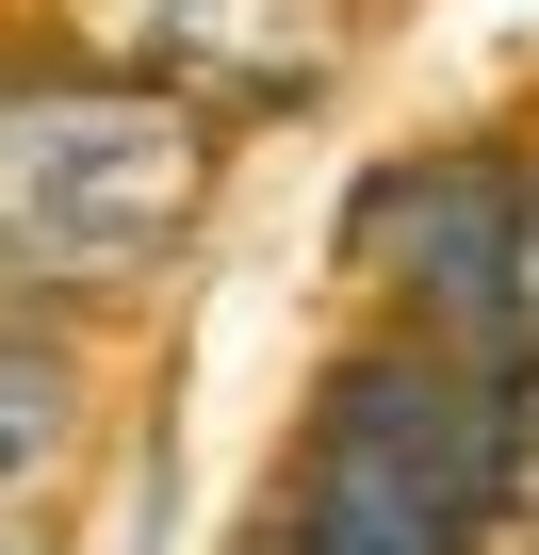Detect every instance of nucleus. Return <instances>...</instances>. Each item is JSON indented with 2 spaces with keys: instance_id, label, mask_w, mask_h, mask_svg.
Listing matches in <instances>:
<instances>
[{
  "instance_id": "6e6552de",
  "label": "nucleus",
  "mask_w": 539,
  "mask_h": 555,
  "mask_svg": "<svg viewBox=\"0 0 539 555\" xmlns=\"http://www.w3.org/2000/svg\"><path fill=\"white\" fill-rule=\"evenodd\" d=\"M0 555H50V539H0Z\"/></svg>"
},
{
  "instance_id": "0eeeda50",
  "label": "nucleus",
  "mask_w": 539,
  "mask_h": 555,
  "mask_svg": "<svg viewBox=\"0 0 539 555\" xmlns=\"http://www.w3.org/2000/svg\"><path fill=\"white\" fill-rule=\"evenodd\" d=\"M523 522H539V376H523Z\"/></svg>"
},
{
  "instance_id": "39448f33",
  "label": "nucleus",
  "mask_w": 539,
  "mask_h": 555,
  "mask_svg": "<svg viewBox=\"0 0 539 555\" xmlns=\"http://www.w3.org/2000/svg\"><path fill=\"white\" fill-rule=\"evenodd\" d=\"M66 425H82V376H66V344L0 311V474H34Z\"/></svg>"
},
{
  "instance_id": "7ed1b4c3",
  "label": "nucleus",
  "mask_w": 539,
  "mask_h": 555,
  "mask_svg": "<svg viewBox=\"0 0 539 555\" xmlns=\"http://www.w3.org/2000/svg\"><path fill=\"white\" fill-rule=\"evenodd\" d=\"M344 261L360 295H393L409 344H523V147H409L344 196Z\"/></svg>"
},
{
  "instance_id": "f257e3e1",
  "label": "nucleus",
  "mask_w": 539,
  "mask_h": 555,
  "mask_svg": "<svg viewBox=\"0 0 539 555\" xmlns=\"http://www.w3.org/2000/svg\"><path fill=\"white\" fill-rule=\"evenodd\" d=\"M229 115L99 66V50H0V311L50 327L164 278L213 212Z\"/></svg>"
},
{
  "instance_id": "423d86ee",
  "label": "nucleus",
  "mask_w": 539,
  "mask_h": 555,
  "mask_svg": "<svg viewBox=\"0 0 539 555\" xmlns=\"http://www.w3.org/2000/svg\"><path fill=\"white\" fill-rule=\"evenodd\" d=\"M523 344H539V164H523Z\"/></svg>"
},
{
  "instance_id": "f03ea898",
  "label": "nucleus",
  "mask_w": 539,
  "mask_h": 555,
  "mask_svg": "<svg viewBox=\"0 0 539 555\" xmlns=\"http://www.w3.org/2000/svg\"><path fill=\"white\" fill-rule=\"evenodd\" d=\"M523 506V392L474 344H344L311 376L295 474H279V555H490V522Z\"/></svg>"
},
{
  "instance_id": "20e7f679",
  "label": "nucleus",
  "mask_w": 539,
  "mask_h": 555,
  "mask_svg": "<svg viewBox=\"0 0 539 555\" xmlns=\"http://www.w3.org/2000/svg\"><path fill=\"white\" fill-rule=\"evenodd\" d=\"M50 50H99L196 115H295L344 50H360V0H50Z\"/></svg>"
}]
</instances>
